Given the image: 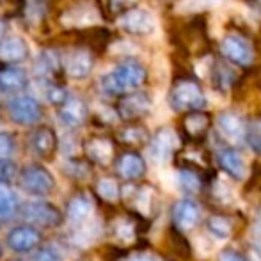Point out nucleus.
Here are the masks:
<instances>
[{
  "label": "nucleus",
  "instance_id": "f257e3e1",
  "mask_svg": "<svg viewBox=\"0 0 261 261\" xmlns=\"http://www.w3.org/2000/svg\"><path fill=\"white\" fill-rule=\"evenodd\" d=\"M146 79H148V69L142 62L135 59H124L101 76L100 87L110 96H123L139 91Z\"/></svg>",
  "mask_w": 261,
  "mask_h": 261
},
{
  "label": "nucleus",
  "instance_id": "f03ea898",
  "mask_svg": "<svg viewBox=\"0 0 261 261\" xmlns=\"http://www.w3.org/2000/svg\"><path fill=\"white\" fill-rule=\"evenodd\" d=\"M169 107L174 112H203L208 100L203 87L194 79H178L169 91Z\"/></svg>",
  "mask_w": 261,
  "mask_h": 261
},
{
  "label": "nucleus",
  "instance_id": "7ed1b4c3",
  "mask_svg": "<svg viewBox=\"0 0 261 261\" xmlns=\"http://www.w3.org/2000/svg\"><path fill=\"white\" fill-rule=\"evenodd\" d=\"M219 52L222 59L238 68H249L254 62V46L245 36L238 32H229L220 39Z\"/></svg>",
  "mask_w": 261,
  "mask_h": 261
},
{
  "label": "nucleus",
  "instance_id": "20e7f679",
  "mask_svg": "<svg viewBox=\"0 0 261 261\" xmlns=\"http://www.w3.org/2000/svg\"><path fill=\"white\" fill-rule=\"evenodd\" d=\"M20 187L36 197H46L54 192L55 178L46 167L38 164L25 165L20 171Z\"/></svg>",
  "mask_w": 261,
  "mask_h": 261
},
{
  "label": "nucleus",
  "instance_id": "39448f33",
  "mask_svg": "<svg viewBox=\"0 0 261 261\" xmlns=\"http://www.w3.org/2000/svg\"><path fill=\"white\" fill-rule=\"evenodd\" d=\"M7 114L11 121L20 126H32L41 119V105L29 94H16L7 101Z\"/></svg>",
  "mask_w": 261,
  "mask_h": 261
},
{
  "label": "nucleus",
  "instance_id": "423d86ee",
  "mask_svg": "<svg viewBox=\"0 0 261 261\" xmlns=\"http://www.w3.org/2000/svg\"><path fill=\"white\" fill-rule=\"evenodd\" d=\"M117 25H119L126 34L137 36V38H144V36H149L155 32L156 21H155V16H153L148 9L134 7V9L119 14Z\"/></svg>",
  "mask_w": 261,
  "mask_h": 261
},
{
  "label": "nucleus",
  "instance_id": "0eeeda50",
  "mask_svg": "<svg viewBox=\"0 0 261 261\" xmlns=\"http://www.w3.org/2000/svg\"><path fill=\"white\" fill-rule=\"evenodd\" d=\"M21 215L39 227H57L62 224V212L48 201H32L23 204Z\"/></svg>",
  "mask_w": 261,
  "mask_h": 261
},
{
  "label": "nucleus",
  "instance_id": "6e6552de",
  "mask_svg": "<svg viewBox=\"0 0 261 261\" xmlns=\"http://www.w3.org/2000/svg\"><path fill=\"white\" fill-rule=\"evenodd\" d=\"M153 100L146 91H134V93L123 94L117 103V114L124 121H135L144 117L151 110Z\"/></svg>",
  "mask_w": 261,
  "mask_h": 261
},
{
  "label": "nucleus",
  "instance_id": "1a4fd4ad",
  "mask_svg": "<svg viewBox=\"0 0 261 261\" xmlns=\"http://www.w3.org/2000/svg\"><path fill=\"white\" fill-rule=\"evenodd\" d=\"M179 146V139L172 128H160L149 141V156L155 164H165Z\"/></svg>",
  "mask_w": 261,
  "mask_h": 261
},
{
  "label": "nucleus",
  "instance_id": "9d476101",
  "mask_svg": "<svg viewBox=\"0 0 261 261\" xmlns=\"http://www.w3.org/2000/svg\"><path fill=\"white\" fill-rule=\"evenodd\" d=\"M39 242H41V233L31 224L13 227L7 234V245L14 252H31L38 247Z\"/></svg>",
  "mask_w": 261,
  "mask_h": 261
},
{
  "label": "nucleus",
  "instance_id": "9b49d317",
  "mask_svg": "<svg viewBox=\"0 0 261 261\" xmlns=\"http://www.w3.org/2000/svg\"><path fill=\"white\" fill-rule=\"evenodd\" d=\"M57 114L59 119L66 124L68 128H79L86 123L87 114H89V109H87V103L82 100L80 96H71L69 94L66 98V101L61 107H57Z\"/></svg>",
  "mask_w": 261,
  "mask_h": 261
},
{
  "label": "nucleus",
  "instance_id": "f8f14e48",
  "mask_svg": "<svg viewBox=\"0 0 261 261\" xmlns=\"http://www.w3.org/2000/svg\"><path fill=\"white\" fill-rule=\"evenodd\" d=\"M29 144H31V149L36 153L39 158H52L57 151L59 146V139L57 134L54 132V128L50 126H39L32 132L31 139H29Z\"/></svg>",
  "mask_w": 261,
  "mask_h": 261
},
{
  "label": "nucleus",
  "instance_id": "ddd939ff",
  "mask_svg": "<svg viewBox=\"0 0 261 261\" xmlns=\"http://www.w3.org/2000/svg\"><path fill=\"white\" fill-rule=\"evenodd\" d=\"M98 21H100L98 9L89 2L76 4L71 9L64 11L61 16V23L64 27H87V25L98 23Z\"/></svg>",
  "mask_w": 261,
  "mask_h": 261
},
{
  "label": "nucleus",
  "instance_id": "4468645a",
  "mask_svg": "<svg viewBox=\"0 0 261 261\" xmlns=\"http://www.w3.org/2000/svg\"><path fill=\"white\" fill-rule=\"evenodd\" d=\"M29 55H31L29 43L21 36H11V38H4L0 41V61L6 64L16 66L27 61Z\"/></svg>",
  "mask_w": 261,
  "mask_h": 261
},
{
  "label": "nucleus",
  "instance_id": "2eb2a0df",
  "mask_svg": "<svg viewBox=\"0 0 261 261\" xmlns=\"http://www.w3.org/2000/svg\"><path fill=\"white\" fill-rule=\"evenodd\" d=\"M245 121L242 119L240 114L224 110L217 117V128L219 132L231 142H242L245 139Z\"/></svg>",
  "mask_w": 261,
  "mask_h": 261
},
{
  "label": "nucleus",
  "instance_id": "dca6fc26",
  "mask_svg": "<svg viewBox=\"0 0 261 261\" xmlns=\"http://www.w3.org/2000/svg\"><path fill=\"white\" fill-rule=\"evenodd\" d=\"M94 68V57L89 50L76 48L68 55L66 61V73L75 80H84L91 75Z\"/></svg>",
  "mask_w": 261,
  "mask_h": 261
},
{
  "label": "nucleus",
  "instance_id": "f3484780",
  "mask_svg": "<svg viewBox=\"0 0 261 261\" xmlns=\"http://www.w3.org/2000/svg\"><path fill=\"white\" fill-rule=\"evenodd\" d=\"M29 86V75L20 66H4L0 68V93L14 94L25 89Z\"/></svg>",
  "mask_w": 261,
  "mask_h": 261
},
{
  "label": "nucleus",
  "instance_id": "a211bd4d",
  "mask_svg": "<svg viewBox=\"0 0 261 261\" xmlns=\"http://www.w3.org/2000/svg\"><path fill=\"white\" fill-rule=\"evenodd\" d=\"M199 206L190 199H181L172 206V222L179 231H190L199 222Z\"/></svg>",
  "mask_w": 261,
  "mask_h": 261
},
{
  "label": "nucleus",
  "instance_id": "6ab92c4d",
  "mask_svg": "<svg viewBox=\"0 0 261 261\" xmlns=\"http://www.w3.org/2000/svg\"><path fill=\"white\" fill-rule=\"evenodd\" d=\"M116 172L123 179L135 181V179L142 178L146 174V162L139 153L134 151L123 153L116 162Z\"/></svg>",
  "mask_w": 261,
  "mask_h": 261
},
{
  "label": "nucleus",
  "instance_id": "aec40b11",
  "mask_svg": "<svg viewBox=\"0 0 261 261\" xmlns=\"http://www.w3.org/2000/svg\"><path fill=\"white\" fill-rule=\"evenodd\" d=\"M94 213V204H93V199H91L87 194L80 192V194H75V196L69 199L68 203V220L73 224V226H84L87 220L91 219V215Z\"/></svg>",
  "mask_w": 261,
  "mask_h": 261
},
{
  "label": "nucleus",
  "instance_id": "412c9836",
  "mask_svg": "<svg viewBox=\"0 0 261 261\" xmlns=\"http://www.w3.org/2000/svg\"><path fill=\"white\" fill-rule=\"evenodd\" d=\"M217 162H219L220 169L233 176L234 179H244L247 176V165L245 160L237 149L233 148H222L217 151Z\"/></svg>",
  "mask_w": 261,
  "mask_h": 261
},
{
  "label": "nucleus",
  "instance_id": "4be33fe9",
  "mask_svg": "<svg viewBox=\"0 0 261 261\" xmlns=\"http://www.w3.org/2000/svg\"><path fill=\"white\" fill-rule=\"evenodd\" d=\"M86 155L91 162L100 165H107L114 156V146L107 137H91L84 144Z\"/></svg>",
  "mask_w": 261,
  "mask_h": 261
},
{
  "label": "nucleus",
  "instance_id": "5701e85b",
  "mask_svg": "<svg viewBox=\"0 0 261 261\" xmlns=\"http://www.w3.org/2000/svg\"><path fill=\"white\" fill-rule=\"evenodd\" d=\"M234 71L226 64H220V62H213L212 68V82L220 93H226L229 91V87L234 84Z\"/></svg>",
  "mask_w": 261,
  "mask_h": 261
},
{
  "label": "nucleus",
  "instance_id": "b1692460",
  "mask_svg": "<svg viewBox=\"0 0 261 261\" xmlns=\"http://www.w3.org/2000/svg\"><path fill=\"white\" fill-rule=\"evenodd\" d=\"M61 68V61L54 52L46 50V52H41L39 57L36 59V64H34V71L38 73L41 79H50L52 75L59 71Z\"/></svg>",
  "mask_w": 261,
  "mask_h": 261
},
{
  "label": "nucleus",
  "instance_id": "393cba45",
  "mask_svg": "<svg viewBox=\"0 0 261 261\" xmlns=\"http://www.w3.org/2000/svg\"><path fill=\"white\" fill-rule=\"evenodd\" d=\"M185 130L189 132V135L192 137H199L204 132L208 130L210 126V119L204 112H190L189 116L185 117Z\"/></svg>",
  "mask_w": 261,
  "mask_h": 261
},
{
  "label": "nucleus",
  "instance_id": "a878e982",
  "mask_svg": "<svg viewBox=\"0 0 261 261\" xmlns=\"http://www.w3.org/2000/svg\"><path fill=\"white\" fill-rule=\"evenodd\" d=\"M206 229L210 234H213V237L219 238V240H226V238H229V234H231V222L226 219V217L213 215L208 219Z\"/></svg>",
  "mask_w": 261,
  "mask_h": 261
},
{
  "label": "nucleus",
  "instance_id": "bb28decb",
  "mask_svg": "<svg viewBox=\"0 0 261 261\" xmlns=\"http://www.w3.org/2000/svg\"><path fill=\"white\" fill-rule=\"evenodd\" d=\"M178 187L183 190V192H189V194H196L201 190V178L192 171H183L178 172Z\"/></svg>",
  "mask_w": 261,
  "mask_h": 261
},
{
  "label": "nucleus",
  "instance_id": "cd10ccee",
  "mask_svg": "<svg viewBox=\"0 0 261 261\" xmlns=\"http://www.w3.org/2000/svg\"><path fill=\"white\" fill-rule=\"evenodd\" d=\"M16 208V197L7 183L0 181V217H7Z\"/></svg>",
  "mask_w": 261,
  "mask_h": 261
},
{
  "label": "nucleus",
  "instance_id": "c85d7f7f",
  "mask_svg": "<svg viewBox=\"0 0 261 261\" xmlns=\"http://www.w3.org/2000/svg\"><path fill=\"white\" fill-rule=\"evenodd\" d=\"M245 141L258 155H261V119L251 121L245 126Z\"/></svg>",
  "mask_w": 261,
  "mask_h": 261
},
{
  "label": "nucleus",
  "instance_id": "c756f323",
  "mask_svg": "<svg viewBox=\"0 0 261 261\" xmlns=\"http://www.w3.org/2000/svg\"><path fill=\"white\" fill-rule=\"evenodd\" d=\"M96 190L105 201H116L119 197V187L112 178H101L96 183Z\"/></svg>",
  "mask_w": 261,
  "mask_h": 261
},
{
  "label": "nucleus",
  "instance_id": "7c9ffc66",
  "mask_svg": "<svg viewBox=\"0 0 261 261\" xmlns=\"http://www.w3.org/2000/svg\"><path fill=\"white\" fill-rule=\"evenodd\" d=\"M121 141L128 142V144H141L148 139V134H146L144 128L141 126H126L123 132H121Z\"/></svg>",
  "mask_w": 261,
  "mask_h": 261
},
{
  "label": "nucleus",
  "instance_id": "2f4dec72",
  "mask_svg": "<svg viewBox=\"0 0 261 261\" xmlns=\"http://www.w3.org/2000/svg\"><path fill=\"white\" fill-rule=\"evenodd\" d=\"M14 153V139L7 132H0V162L11 160Z\"/></svg>",
  "mask_w": 261,
  "mask_h": 261
},
{
  "label": "nucleus",
  "instance_id": "473e14b6",
  "mask_svg": "<svg viewBox=\"0 0 261 261\" xmlns=\"http://www.w3.org/2000/svg\"><path fill=\"white\" fill-rule=\"evenodd\" d=\"M68 96L69 94L64 87H59V86H54L52 84V86H48V89H46V100L55 107H61Z\"/></svg>",
  "mask_w": 261,
  "mask_h": 261
},
{
  "label": "nucleus",
  "instance_id": "72a5a7b5",
  "mask_svg": "<svg viewBox=\"0 0 261 261\" xmlns=\"http://www.w3.org/2000/svg\"><path fill=\"white\" fill-rule=\"evenodd\" d=\"M137 2L139 0H109V9L114 14H123L126 11L137 7Z\"/></svg>",
  "mask_w": 261,
  "mask_h": 261
},
{
  "label": "nucleus",
  "instance_id": "f704fd0d",
  "mask_svg": "<svg viewBox=\"0 0 261 261\" xmlns=\"http://www.w3.org/2000/svg\"><path fill=\"white\" fill-rule=\"evenodd\" d=\"M32 261H62V256L54 247H41L38 249Z\"/></svg>",
  "mask_w": 261,
  "mask_h": 261
},
{
  "label": "nucleus",
  "instance_id": "c9c22d12",
  "mask_svg": "<svg viewBox=\"0 0 261 261\" xmlns=\"http://www.w3.org/2000/svg\"><path fill=\"white\" fill-rule=\"evenodd\" d=\"M16 174V165L13 164L11 160H2L0 162V181L7 183L9 179L14 178Z\"/></svg>",
  "mask_w": 261,
  "mask_h": 261
},
{
  "label": "nucleus",
  "instance_id": "e433bc0d",
  "mask_svg": "<svg viewBox=\"0 0 261 261\" xmlns=\"http://www.w3.org/2000/svg\"><path fill=\"white\" fill-rule=\"evenodd\" d=\"M116 234L119 238H123L124 242H128L134 238V227L130 226V222H119V226H117V229H116Z\"/></svg>",
  "mask_w": 261,
  "mask_h": 261
},
{
  "label": "nucleus",
  "instance_id": "4c0bfd02",
  "mask_svg": "<svg viewBox=\"0 0 261 261\" xmlns=\"http://www.w3.org/2000/svg\"><path fill=\"white\" fill-rule=\"evenodd\" d=\"M128 261H162V258L155 252H135V254H132Z\"/></svg>",
  "mask_w": 261,
  "mask_h": 261
},
{
  "label": "nucleus",
  "instance_id": "58836bf2",
  "mask_svg": "<svg viewBox=\"0 0 261 261\" xmlns=\"http://www.w3.org/2000/svg\"><path fill=\"white\" fill-rule=\"evenodd\" d=\"M219 261H247L240 252L237 251H231V249H226L219 254Z\"/></svg>",
  "mask_w": 261,
  "mask_h": 261
},
{
  "label": "nucleus",
  "instance_id": "ea45409f",
  "mask_svg": "<svg viewBox=\"0 0 261 261\" xmlns=\"http://www.w3.org/2000/svg\"><path fill=\"white\" fill-rule=\"evenodd\" d=\"M6 31H7V27H6V21L4 20H0V41L4 39V36H6Z\"/></svg>",
  "mask_w": 261,
  "mask_h": 261
}]
</instances>
